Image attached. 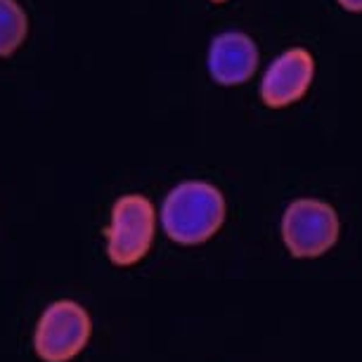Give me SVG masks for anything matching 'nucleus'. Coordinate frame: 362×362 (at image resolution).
<instances>
[{"label":"nucleus","instance_id":"obj_1","mask_svg":"<svg viewBox=\"0 0 362 362\" xmlns=\"http://www.w3.org/2000/svg\"><path fill=\"white\" fill-rule=\"evenodd\" d=\"M225 197L204 180H185L175 185L161 204V228L170 242L197 247L209 242L223 228Z\"/></svg>","mask_w":362,"mask_h":362},{"label":"nucleus","instance_id":"obj_2","mask_svg":"<svg viewBox=\"0 0 362 362\" xmlns=\"http://www.w3.org/2000/svg\"><path fill=\"white\" fill-rule=\"evenodd\" d=\"M154 206L142 194L119 197L107 230V256L114 265H135L147 256L154 242Z\"/></svg>","mask_w":362,"mask_h":362},{"label":"nucleus","instance_id":"obj_3","mask_svg":"<svg viewBox=\"0 0 362 362\" xmlns=\"http://www.w3.org/2000/svg\"><path fill=\"white\" fill-rule=\"evenodd\" d=\"M282 237L296 258H317L339 239V216L334 206L320 199H296L282 216Z\"/></svg>","mask_w":362,"mask_h":362},{"label":"nucleus","instance_id":"obj_4","mask_svg":"<svg viewBox=\"0 0 362 362\" xmlns=\"http://www.w3.org/2000/svg\"><path fill=\"white\" fill-rule=\"evenodd\" d=\"M93 325L83 305L76 300H57L38 320L33 346L40 360L69 362L83 351Z\"/></svg>","mask_w":362,"mask_h":362},{"label":"nucleus","instance_id":"obj_5","mask_svg":"<svg viewBox=\"0 0 362 362\" xmlns=\"http://www.w3.org/2000/svg\"><path fill=\"white\" fill-rule=\"evenodd\" d=\"M315 78V59L305 47H289L270 62L261 78V100L270 109H284L308 93Z\"/></svg>","mask_w":362,"mask_h":362},{"label":"nucleus","instance_id":"obj_6","mask_svg":"<svg viewBox=\"0 0 362 362\" xmlns=\"http://www.w3.org/2000/svg\"><path fill=\"white\" fill-rule=\"evenodd\" d=\"M258 45L249 33L225 31L211 40L206 66L218 86H242L258 69Z\"/></svg>","mask_w":362,"mask_h":362},{"label":"nucleus","instance_id":"obj_7","mask_svg":"<svg viewBox=\"0 0 362 362\" xmlns=\"http://www.w3.org/2000/svg\"><path fill=\"white\" fill-rule=\"evenodd\" d=\"M29 36V15L17 0H0V57H12Z\"/></svg>","mask_w":362,"mask_h":362},{"label":"nucleus","instance_id":"obj_8","mask_svg":"<svg viewBox=\"0 0 362 362\" xmlns=\"http://www.w3.org/2000/svg\"><path fill=\"white\" fill-rule=\"evenodd\" d=\"M337 3H339L344 10L355 12V15H360V12H362V0H337Z\"/></svg>","mask_w":362,"mask_h":362},{"label":"nucleus","instance_id":"obj_9","mask_svg":"<svg viewBox=\"0 0 362 362\" xmlns=\"http://www.w3.org/2000/svg\"><path fill=\"white\" fill-rule=\"evenodd\" d=\"M211 3H225V0H211Z\"/></svg>","mask_w":362,"mask_h":362}]
</instances>
